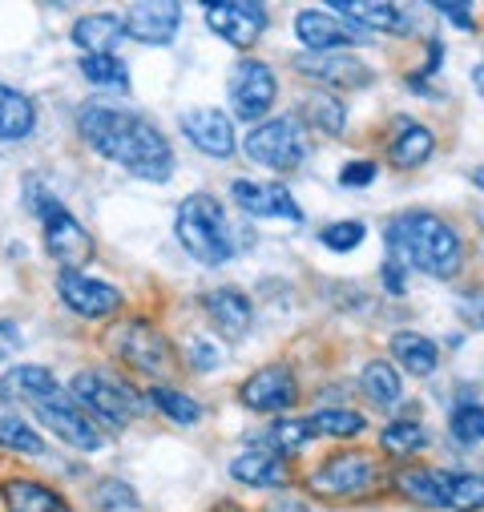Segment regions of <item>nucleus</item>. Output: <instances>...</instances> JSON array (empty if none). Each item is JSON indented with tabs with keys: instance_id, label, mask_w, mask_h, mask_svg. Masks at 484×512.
<instances>
[{
	"instance_id": "6ab92c4d",
	"label": "nucleus",
	"mask_w": 484,
	"mask_h": 512,
	"mask_svg": "<svg viewBox=\"0 0 484 512\" xmlns=\"http://www.w3.org/2000/svg\"><path fill=\"white\" fill-rule=\"evenodd\" d=\"M198 303H202L210 327H214L222 339L251 335V327H255V303H251L247 291H238V287H214V291H202Z\"/></svg>"
},
{
	"instance_id": "4468645a",
	"label": "nucleus",
	"mask_w": 484,
	"mask_h": 512,
	"mask_svg": "<svg viewBox=\"0 0 484 512\" xmlns=\"http://www.w3.org/2000/svg\"><path fill=\"white\" fill-rule=\"evenodd\" d=\"M57 299L77 315V319H113L121 311V303H126V295H121L113 283L105 279H93L85 271H57Z\"/></svg>"
},
{
	"instance_id": "7c9ffc66",
	"label": "nucleus",
	"mask_w": 484,
	"mask_h": 512,
	"mask_svg": "<svg viewBox=\"0 0 484 512\" xmlns=\"http://www.w3.org/2000/svg\"><path fill=\"white\" fill-rule=\"evenodd\" d=\"M303 113H307V125H315L319 134H331L339 138L347 130V109L339 101V93H327V89H315L303 97Z\"/></svg>"
},
{
	"instance_id": "f3484780",
	"label": "nucleus",
	"mask_w": 484,
	"mask_h": 512,
	"mask_svg": "<svg viewBox=\"0 0 484 512\" xmlns=\"http://www.w3.org/2000/svg\"><path fill=\"white\" fill-rule=\"evenodd\" d=\"M230 198L242 214L251 218H283V222H303V210L295 194L283 182H255V178H234Z\"/></svg>"
},
{
	"instance_id": "e433bc0d",
	"label": "nucleus",
	"mask_w": 484,
	"mask_h": 512,
	"mask_svg": "<svg viewBox=\"0 0 484 512\" xmlns=\"http://www.w3.org/2000/svg\"><path fill=\"white\" fill-rule=\"evenodd\" d=\"M448 480V512H480L484 508V476L480 472H444Z\"/></svg>"
},
{
	"instance_id": "49530a36",
	"label": "nucleus",
	"mask_w": 484,
	"mask_h": 512,
	"mask_svg": "<svg viewBox=\"0 0 484 512\" xmlns=\"http://www.w3.org/2000/svg\"><path fill=\"white\" fill-rule=\"evenodd\" d=\"M436 13H440L444 21H452V29H468V33L476 29V25H472V9H468V5H448V0H440Z\"/></svg>"
},
{
	"instance_id": "a18cd8bd",
	"label": "nucleus",
	"mask_w": 484,
	"mask_h": 512,
	"mask_svg": "<svg viewBox=\"0 0 484 512\" xmlns=\"http://www.w3.org/2000/svg\"><path fill=\"white\" fill-rule=\"evenodd\" d=\"M380 279H384V291H388V295H404V291H408V271H404L400 259H384Z\"/></svg>"
},
{
	"instance_id": "20e7f679",
	"label": "nucleus",
	"mask_w": 484,
	"mask_h": 512,
	"mask_svg": "<svg viewBox=\"0 0 484 512\" xmlns=\"http://www.w3.org/2000/svg\"><path fill=\"white\" fill-rule=\"evenodd\" d=\"M69 396L85 408V416L97 424V428H130L138 416H146V392H138L130 379H121L113 371H101V367H85L73 375L69 383Z\"/></svg>"
},
{
	"instance_id": "ea45409f",
	"label": "nucleus",
	"mask_w": 484,
	"mask_h": 512,
	"mask_svg": "<svg viewBox=\"0 0 484 512\" xmlns=\"http://www.w3.org/2000/svg\"><path fill=\"white\" fill-rule=\"evenodd\" d=\"M448 432L460 444H480L484 440V404H460L448 420Z\"/></svg>"
},
{
	"instance_id": "de8ad7c7",
	"label": "nucleus",
	"mask_w": 484,
	"mask_h": 512,
	"mask_svg": "<svg viewBox=\"0 0 484 512\" xmlns=\"http://www.w3.org/2000/svg\"><path fill=\"white\" fill-rule=\"evenodd\" d=\"M263 512H311L307 504H299V500H271Z\"/></svg>"
},
{
	"instance_id": "79ce46f5",
	"label": "nucleus",
	"mask_w": 484,
	"mask_h": 512,
	"mask_svg": "<svg viewBox=\"0 0 484 512\" xmlns=\"http://www.w3.org/2000/svg\"><path fill=\"white\" fill-rule=\"evenodd\" d=\"M456 311L464 319V327L472 331H484V287H468L456 295Z\"/></svg>"
},
{
	"instance_id": "f257e3e1",
	"label": "nucleus",
	"mask_w": 484,
	"mask_h": 512,
	"mask_svg": "<svg viewBox=\"0 0 484 512\" xmlns=\"http://www.w3.org/2000/svg\"><path fill=\"white\" fill-rule=\"evenodd\" d=\"M77 134L81 142L101 154L105 162L121 166L126 174H134L138 182L162 186L174 178V146L158 125L134 109H117V105H101L89 101L77 113Z\"/></svg>"
},
{
	"instance_id": "423d86ee",
	"label": "nucleus",
	"mask_w": 484,
	"mask_h": 512,
	"mask_svg": "<svg viewBox=\"0 0 484 512\" xmlns=\"http://www.w3.org/2000/svg\"><path fill=\"white\" fill-rule=\"evenodd\" d=\"M105 343H109V355L121 367H130L138 375L162 379L174 367V347H170V339L150 319H126V323H117Z\"/></svg>"
},
{
	"instance_id": "473e14b6",
	"label": "nucleus",
	"mask_w": 484,
	"mask_h": 512,
	"mask_svg": "<svg viewBox=\"0 0 484 512\" xmlns=\"http://www.w3.org/2000/svg\"><path fill=\"white\" fill-rule=\"evenodd\" d=\"M0 448L5 452H17V456H45V436L21 420L17 412H0Z\"/></svg>"
},
{
	"instance_id": "7ed1b4c3",
	"label": "nucleus",
	"mask_w": 484,
	"mask_h": 512,
	"mask_svg": "<svg viewBox=\"0 0 484 512\" xmlns=\"http://www.w3.org/2000/svg\"><path fill=\"white\" fill-rule=\"evenodd\" d=\"M174 238L182 242V250L202 267H226L238 254V238L230 230V218L222 210V202L206 190L190 194L178 202L174 210Z\"/></svg>"
},
{
	"instance_id": "f704fd0d",
	"label": "nucleus",
	"mask_w": 484,
	"mask_h": 512,
	"mask_svg": "<svg viewBox=\"0 0 484 512\" xmlns=\"http://www.w3.org/2000/svg\"><path fill=\"white\" fill-rule=\"evenodd\" d=\"M81 77L97 89H113V93H130V69L117 53L113 57H81L77 61Z\"/></svg>"
},
{
	"instance_id": "c03bdc74",
	"label": "nucleus",
	"mask_w": 484,
	"mask_h": 512,
	"mask_svg": "<svg viewBox=\"0 0 484 512\" xmlns=\"http://www.w3.org/2000/svg\"><path fill=\"white\" fill-rule=\"evenodd\" d=\"M25 347V331L17 327V319H0V363L13 359Z\"/></svg>"
},
{
	"instance_id": "a19ab883",
	"label": "nucleus",
	"mask_w": 484,
	"mask_h": 512,
	"mask_svg": "<svg viewBox=\"0 0 484 512\" xmlns=\"http://www.w3.org/2000/svg\"><path fill=\"white\" fill-rule=\"evenodd\" d=\"M186 363L198 371V375H206V371H218L222 363H226V355H222V347L214 343V339H190V347H186Z\"/></svg>"
},
{
	"instance_id": "412c9836",
	"label": "nucleus",
	"mask_w": 484,
	"mask_h": 512,
	"mask_svg": "<svg viewBox=\"0 0 484 512\" xmlns=\"http://www.w3.org/2000/svg\"><path fill=\"white\" fill-rule=\"evenodd\" d=\"M226 476L242 488H287L291 484V468L283 456L267 452V448H251V452H238L226 468Z\"/></svg>"
},
{
	"instance_id": "9d476101",
	"label": "nucleus",
	"mask_w": 484,
	"mask_h": 512,
	"mask_svg": "<svg viewBox=\"0 0 484 512\" xmlns=\"http://www.w3.org/2000/svg\"><path fill=\"white\" fill-rule=\"evenodd\" d=\"M41 234H45V254L61 267V271H85L97 259L93 234L57 202L41 214Z\"/></svg>"
},
{
	"instance_id": "2eb2a0df",
	"label": "nucleus",
	"mask_w": 484,
	"mask_h": 512,
	"mask_svg": "<svg viewBox=\"0 0 484 512\" xmlns=\"http://www.w3.org/2000/svg\"><path fill=\"white\" fill-rule=\"evenodd\" d=\"M178 130L186 134V142L214 158V162H230L238 154V138H234V121L226 109H214V105H198V109H186L178 117Z\"/></svg>"
},
{
	"instance_id": "dca6fc26",
	"label": "nucleus",
	"mask_w": 484,
	"mask_h": 512,
	"mask_svg": "<svg viewBox=\"0 0 484 512\" xmlns=\"http://www.w3.org/2000/svg\"><path fill=\"white\" fill-rule=\"evenodd\" d=\"M121 25H126V37L146 45V49H162L174 45L182 33V5L174 0H138L121 13Z\"/></svg>"
},
{
	"instance_id": "393cba45",
	"label": "nucleus",
	"mask_w": 484,
	"mask_h": 512,
	"mask_svg": "<svg viewBox=\"0 0 484 512\" xmlns=\"http://www.w3.org/2000/svg\"><path fill=\"white\" fill-rule=\"evenodd\" d=\"M0 500H5L9 512H73L69 500L41 480H5L0 484Z\"/></svg>"
},
{
	"instance_id": "8fccbe9b",
	"label": "nucleus",
	"mask_w": 484,
	"mask_h": 512,
	"mask_svg": "<svg viewBox=\"0 0 484 512\" xmlns=\"http://www.w3.org/2000/svg\"><path fill=\"white\" fill-rule=\"evenodd\" d=\"M472 186H480V190H484V166H480V170H472Z\"/></svg>"
},
{
	"instance_id": "09e8293b",
	"label": "nucleus",
	"mask_w": 484,
	"mask_h": 512,
	"mask_svg": "<svg viewBox=\"0 0 484 512\" xmlns=\"http://www.w3.org/2000/svg\"><path fill=\"white\" fill-rule=\"evenodd\" d=\"M472 85H476V93L484 97V65H476V69H472Z\"/></svg>"
},
{
	"instance_id": "9b49d317",
	"label": "nucleus",
	"mask_w": 484,
	"mask_h": 512,
	"mask_svg": "<svg viewBox=\"0 0 484 512\" xmlns=\"http://www.w3.org/2000/svg\"><path fill=\"white\" fill-rule=\"evenodd\" d=\"M202 21L214 37L234 49H251L271 25L267 5H259V0H214V5H202Z\"/></svg>"
},
{
	"instance_id": "72a5a7b5",
	"label": "nucleus",
	"mask_w": 484,
	"mask_h": 512,
	"mask_svg": "<svg viewBox=\"0 0 484 512\" xmlns=\"http://www.w3.org/2000/svg\"><path fill=\"white\" fill-rule=\"evenodd\" d=\"M359 379H363V392H368L372 404H380V408H392L404 396V379L388 359H372L368 367H363Z\"/></svg>"
},
{
	"instance_id": "ddd939ff",
	"label": "nucleus",
	"mask_w": 484,
	"mask_h": 512,
	"mask_svg": "<svg viewBox=\"0 0 484 512\" xmlns=\"http://www.w3.org/2000/svg\"><path fill=\"white\" fill-rule=\"evenodd\" d=\"M295 37L311 53H347L355 45L372 41L368 29H359L351 17H339L331 9H303V13H295Z\"/></svg>"
},
{
	"instance_id": "5701e85b",
	"label": "nucleus",
	"mask_w": 484,
	"mask_h": 512,
	"mask_svg": "<svg viewBox=\"0 0 484 512\" xmlns=\"http://www.w3.org/2000/svg\"><path fill=\"white\" fill-rule=\"evenodd\" d=\"M327 9L339 13V17H351L359 29H368V33H388V37H408V33H412L408 13L396 9V5H384V0H376V5H355V0H331Z\"/></svg>"
},
{
	"instance_id": "39448f33",
	"label": "nucleus",
	"mask_w": 484,
	"mask_h": 512,
	"mask_svg": "<svg viewBox=\"0 0 484 512\" xmlns=\"http://www.w3.org/2000/svg\"><path fill=\"white\" fill-rule=\"evenodd\" d=\"M242 154H247L255 166L271 170V174H291L307 162L311 146H307V130L303 121L283 113V117H271V121H259L255 130L242 138Z\"/></svg>"
},
{
	"instance_id": "f8f14e48",
	"label": "nucleus",
	"mask_w": 484,
	"mask_h": 512,
	"mask_svg": "<svg viewBox=\"0 0 484 512\" xmlns=\"http://www.w3.org/2000/svg\"><path fill=\"white\" fill-rule=\"evenodd\" d=\"M238 404L259 416H275V412H291L299 404V379L291 367L283 363H267L259 371H251L238 383Z\"/></svg>"
},
{
	"instance_id": "c756f323",
	"label": "nucleus",
	"mask_w": 484,
	"mask_h": 512,
	"mask_svg": "<svg viewBox=\"0 0 484 512\" xmlns=\"http://www.w3.org/2000/svg\"><path fill=\"white\" fill-rule=\"evenodd\" d=\"M380 448H384V456L412 460V456H420V452L432 448V436H428V428L416 424V420H396V424H388V428L380 432Z\"/></svg>"
},
{
	"instance_id": "4c0bfd02",
	"label": "nucleus",
	"mask_w": 484,
	"mask_h": 512,
	"mask_svg": "<svg viewBox=\"0 0 484 512\" xmlns=\"http://www.w3.org/2000/svg\"><path fill=\"white\" fill-rule=\"evenodd\" d=\"M93 508L101 512H134L138 508V492L130 480H121V476H105L93 484Z\"/></svg>"
},
{
	"instance_id": "6e6552de",
	"label": "nucleus",
	"mask_w": 484,
	"mask_h": 512,
	"mask_svg": "<svg viewBox=\"0 0 484 512\" xmlns=\"http://www.w3.org/2000/svg\"><path fill=\"white\" fill-rule=\"evenodd\" d=\"M376 484H380V464L368 452H331L307 476V488L327 500H351V496L372 492Z\"/></svg>"
},
{
	"instance_id": "c85d7f7f",
	"label": "nucleus",
	"mask_w": 484,
	"mask_h": 512,
	"mask_svg": "<svg viewBox=\"0 0 484 512\" xmlns=\"http://www.w3.org/2000/svg\"><path fill=\"white\" fill-rule=\"evenodd\" d=\"M146 400H150L154 412H162V416H166L170 424H178V428H194V424L202 420V404H198L194 396L178 392V388H166V383H150Z\"/></svg>"
},
{
	"instance_id": "1a4fd4ad",
	"label": "nucleus",
	"mask_w": 484,
	"mask_h": 512,
	"mask_svg": "<svg viewBox=\"0 0 484 512\" xmlns=\"http://www.w3.org/2000/svg\"><path fill=\"white\" fill-rule=\"evenodd\" d=\"M33 416H37L41 428H49V436H57L61 444H69V448H77L85 456L105 448V432L85 416V408L69 396V388L49 396V400H41V404H33Z\"/></svg>"
},
{
	"instance_id": "4be33fe9",
	"label": "nucleus",
	"mask_w": 484,
	"mask_h": 512,
	"mask_svg": "<svg viewBox=\"0 0 484 512\" xmlns=\"http://www.w3.org/2000/svg\"><path fill=\"white\" fill-rule=\"evenodd\" d=\"M69 37L85 57H113L117 45L126 41V25H121V17H113V13H89V17L73 21Z\"/></svg>"
},
{
	"instance_id": "37998d69",
	"label": "nucleus",
	"mask_w": 484,
	"mask_h": 512,
	"mask_svg": "<svg viewBox=\"0 0 484 512\" xmlns=\"http://www.w3.org/2000/svg\"><path fill=\"white\" fill-rule=\"evenodd\" d=\"M376 174H380L376 162L355 158V162H347V166L339 170V186H347V190H363V186H372V182H376Z\"/></svg>"
},
{
	"instance_id": "a211bd4d",
	"label": "nucleus",
	"mask_w": 484,
	"mask_h": 512,
	"mask_svg": "<svg viewBox=\"0 0 484 512\" xmlns=\"http://www.w3.org/2000/svg\"><path fill=\"white\" fill-rule=\"evenodd\" d=\"M303 77L323 81L327 89H368L376 81V69L363 65L351 53H311V57H295L291 61Z\"/></svg>"
},
{
	"instance_id": "2f4dec72",
	"label": "nucleus",
	"mask_w": 484,
	"mask_h": 512,
	"mask_svg": "<svg viewBox=\"0 0 484 512\" xmlns=\"http://www.w3.org/2000/svg\"><path fill=\"white\" fill-rule=\"evenodd\" d=\"M307 428H311V436H327V440H355L363 428H368V420H363L359 412H351V408H319V412H311L307 416Z\"/></svg>"
},
{
	"instance_id": "0eeeda50",
	"label": "nucleus",
	"mask_w": 484,
	"mask_h": 512,
	"mask_svg": "<svg viewBox=\"0 0 484 512\" xmlns=\"http://www.w3.org/2000/svg\"><path fill=\"white\" fill-rule=\"evenodd\" d=\"M279 97V77L267 61L255 57H238L230 65V81H226V101H230V117L234 121H267V113L275 109Z\"/></svg>"
},
{
	"instance_id": "f03ea898",
	"label": "nucleus",
	"mask_w": 484,
	"mask_h": 512,
	"mask_svg": "<svg viewBox=\"0 0 484 512\" xmlns=\"http://www.w3.org/2000/svg\"><path fill=\"white\" fill-rule=\"evenodd\" d=\"M384 238H388V259H400L428 279H456L464 267L460 234L436 214H424V210L400 214L388 222Z\"/></svg>"
},
{
	"instance_id": "cd10ccee",
	"label": "nucleus",
	"mask_w": 484,
	"mask_h": 512,
	"mask_svg": "<svg viewBox=\"0 0 484 512\" xmlns=\"http://www.w3.org/2000/svg\"><path fill=\"white\" fill-rule=\"evenodd\" d=\"M392 355L408 375H432L440 367V347L420 331H396L392 335Z\"/></svg>"
},
{
	"instance_id": "aec40b11",
	"label": "nucleus",
	"mask_w": 484,
	"mask_h": 512,
	"mask_svg": "<svg viewBox=\"0 0 484 512\" xmlns=\"http://www.w3.org/2000/svg\"><path fill=\"white\" fill-rule=\"evenodd\" d=\"M57 392H65V388L57 383V375L49 367H41V363H17V367H9L5 375H0V404L33 408V404H41V400H49Z\"/></svg>"
},
{
	"instance_id": "58836bf2",
	"label": "nucleus",
	"mask_w": 484,
	"mask_h": 512,
	"mask_svg": "<svg viewBox=\"0 0 484 512\" xmlns=\"http://www.w3.org/2000/svg\"><path fill=\"white\" fill-rule=\"evenodd\" d=\"M363 238H368V226L355 222V218H343V222H331V226L319 230V242L327 250H335V254H351Z\"/></svg>"
},
{
	"instance_id": "c9c22d12",
	"label": "nucleus",
	"mask_w": 484,
	"mask_h": 512,
	"mask_svg": "<svg viewBox=\"0 0 484 512\" xmlns=\"http://www.w3.org/2000/svg\"><path fill=\"white\" fill-rule=\"evenodd\" d=\"M311 440H315V436H311L307 420L283 416V420H275V424H271V432H267V452H275V456H283V460H295V456H303V452H307V444H311Z\"/></svg>"
},
{
	"instance_id": "a878e982",
	"label": "nucleus",
	"mask_w": 484,
	"mask_h": 512,
	"mask_svg": "<svg viewBox=\"0 0 484 512\" xmlns=\"http://www.w3.org/2000/svg\"><path fill=\"white\" fill-rule=\"evenodd\" d=\"M37 130V105L25 89L0 81V142H25Z\"/></svg>"
},
{
	"instance_id": "3c124183",
	"label": "nucleus",
	"mask_w": 484,
	"mask_h": 512,
	"mask_svg": "<svg viewBox=\"0 0 484 512\" xmlns=\"http://www.w3.org/2000/svg\"><path fill=\"white\" fill-rule=\"evenodd\" d=\"M476 226H480V234H484V210H476Z\"/></svg>"
},
{
	"instance_id": "b1692460",
	"label": "nucleus",
	"mask_w": 484,
	"mask_h": 512,
	"mask_svg": "<svg viewBox=\"0 0 484 512\" xmlns=\"http://www.w3.org/2000/svg\"><path fill=\"white\" fill-rule=\"evenodd\" d=\"M432 154H436V134L428 130V125L412 121V117H400L396 134H392V142H388V162H392L396 170H416V166H424Z\"/></svg>"
},
{
	"instance_id": "bb28decb",
	"label": "nucleus",
	"mask_w": 484,
	"mask_h": 512,
	"mask_svg": "<svg viewBox=\"0 0 484 512\" xmlns=\"http://www.w3.org/2000/svg\"><path fill=\"white\" fill-rule=\"evenodd\" d=\"M396 492H404L420 508H448V480L444 468H400Z\"/></svg>"
}]
</instances>
